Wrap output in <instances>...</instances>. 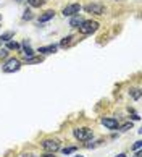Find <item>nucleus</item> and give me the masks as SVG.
<instances>
[{"mask_svg": "<svg viewBox=\"0 0 142 157\" xmlns=\"http://www.w3.org/2000/svg\"><path fill=\"white\" fill-rule=\"evenodd\" d=\"M129 128H133V123H126V125H123V126H121V131H126V130H129Z\"/></svg>", "mask_w": 142, "mask_h": 157, "instance_id": "22", "label": "nucleus"}, {"mask_svg": "<svg viewBox=\"0 0 142 157\" xmlns=\"http://www.w3.org/2000/svg\"><path fill=\"white\" fill-rule=\"evenodd\" d=\"M58 49L57 44H50V45H45V47H39L37 52H40V55H50V54H55Z\"/></svg>", "mask_w": 142, "mask_h": 157, "instance_id": "8", "label": "nucleus"}, {"mask_svg": "<svg viewBox=\"0 0 142 157\" xmlns=\"http://www.w3.org/2000/svg\"><path fill=\"white\" fill-rule=\"evenodd\" d=\"M23 157H36V155H32V154H24Z\"/></svg>", "mask_w": 142, "mask_h": 157, "instance_id": "26", "label": "nucleus"}, {"mask_svg": "<svg viewBox=\"0 0 142 157\" xmlns=\"http://www.w3.org/2000/svg\"><path fill=\"white\" fill-rule=\"evenodd\" d=\"M102 125L106 128V130H116L120 123H118V120L113 118V117H103L102 118Z\"/></svg>", "mask_w": 142, "mask_h": 157, "instance_id": "7", "label": "nucleus"}, {"mask_svg": "<svg viewBox=\"0 0 142 157\" xmlns=\"http://www.w3.org/2000/svg\"><path fill=\"white\" fill-rule=\"evenodd\" d=\"M82 21H84V20H82V16L78 13V15H74L73 18H71V21H69V26H71V28H79Z\"/></svg>", "mask_w": 142, "mask_h": 157, "instance_id": "10", "label": "nucleus"}, {"mask_svg": "<svg viewBox=\"0 0 142 157\" xmlns=\"http://www.w3.org/2000/svg\"><path fill=\"white\" fill-rule=\"evenodd\" d=\"M20 68H21V62L18 60V59H15V57H11V59H8L2 65V71L3 73H15Z\"/></svg>", "mask_w": 142, "mask_h": 157, "instance_id": "3", "label": "nucleus"}, {"mask_svg": "<svg viewBox=\"0 0 142 157\" xmlns=\"http://www.w3.org/2000/svg\"><path fill=\"white\" fill-rule=\"evenodd\" d=\"M23 54L26 55V59H29V57L34 55V50L29 47V40H24V42H23Z\"/></svg>", "mask_w": 142, "mask_h": 157, "instance_id": "11", "label": "nucleus"}, {"mask_svg": "<svg viewBox=\"0 0 142 157\" xmlns=\"http://www.w3.org/2000/svg\"><path fill=\"white\" fill-rule=\"evenodd\" d=\"M42 157H55V155H53L52 152H45V154H44Z\"/></svg>", "mask_w": 142, "mask_h": 157, "instance_id": "24", "label": "nucleus"}, {"mask_svg": "<svg viewBox=\"0 0 142 157\" xmlns=\"http://www.w3.org/2000/svg\"><path fill=\"white\" fill-rule=\"evenodd\" d=\"M140 147H142V141H137V143H136L134 146H133V149H134V151H139Z\"/></svg>", "mask_w": 142, "mask_h": 157, "instance_id": "21", "label": "nucleus"}, {"mask_svg": "<svg viewBox=\"0 0 142 157\" xmlns=\"http://www.w3.org/2000/svg\"><path fill=\"white\" fill-rule=\"evenodd\" d=\"M73 135L78 141H91V139L94 138L92 130H89V128H86V126H81V128L73 130Z\"/></svg>", "mask_w": 142, "mask_h": 157, "instance_id": "2", "label": "nucleus"}, {"mask_svg": "<svg viewBox=\"0 0 142 157\" xmlns=\"http://www.w3.org/2000/svg\"><path fill=\"white\" fill-rule=\"evenodd\" d=\"M81 11V5L79 3H69L63 8V15L65 16H74Z\"/></svg>", "mask_w": 142, "mask_h": 157, "instance_id": "6", "label": "nucleus"}, {"mask_svg": "<svg viewBox=\"0 0 142 157\" xmlns=\"http://www.w3.org/2000/svg\"><path fill=\"white\" fill-rule=\"evenodd\" d=\"M99 29V23L97 21H92V20H87V21H82L81 26H79V33L81 34H92Z\"/></svg>", "mask_w": 142, "mask_h": 157, "instance_id": "4", "label": "nucleus"}, {"mask_svg": "<svg viewBox=\"0 0 142 157\" xmlns=\"http://www.w3.org/2000/svg\"><path fill=\"white\" fill-rule=\"evenodd\" d=\"M16 2H24V0H16Z\"/></svg>", "mask_w": 142, "mask_h": 157, "instance_id": "28", "label": "nucleus"}, {"mask_svg": "<svg viewBox=\"0 0 142 157\" xmlns=\"http://www.w3.org/2000/svg\"><path fill=\"white\" fill-rule=\"evenodd\" d=\"M133 120H136V121H137V120H140V117H139V113H133V117H131Z\"/></svg>", "mask_w": 142, "mask_h": 157, "instance_id": "23", "label": "nucleus"}, {"mask_svg": "<svg viewBox=\"0 0 142 157\" xmlns=\"http://www.w3.org/2000/svg\"><path fill=\"white\" fill-rule=\"evenodd\" d=\"M53 16H55V11H53V10H47V11H44V13L39 16L37 23H39V25H42V23H47V21H50Z\"/></svg>", "mask_w": 142, "mask_h": 157, "instance_id": "9", "label": "nucleus"}, {"mask_svg": "<svg viewBox=\"0 0 142 157\" xmlns=\"http://www.w3.org/2000/svg\"><path fill=\"white\" fill-rule=\"evenodd\" d=\"M0 21H2V15H0Z\"/></svg>", "mask_w": 142, "mask_h": 157, "instance_id": "30", "label": "nucleus"}, {"mask_svg": "<svg viewBox=\"0 0 142 157\" xmlns=\"http://www.w3.org/2000/svg\"><path fill=\"white\" fill-rule=\"evenodd\" d=\"M21 45L18 44V42H15V40H8L7 42V50H18Z\"/></svg>", "mask_w": 142, "mask_h": 157, "instance_id": "13", "label": "nucleus"}, {"mask_svg": "<svg viewBox=\"0 0 142 157\" xmlns=\"http://www.w3.org/2000/svg\"><path fill=\"white\" fill-rule=\"evenodd\" d=\"M134 157H142V152H140V151H137V152H136V155Z\"/></svg>", "mask_w": 142, "mask_h": 157, "instance_id": "25", "label": "nucleus"}, {"mask_svg": "<svg viewBox=\"0 0 142 157\" xmlns=\"http://www.w3.org/2000/svg\"><path fill=\"white\" fill-rule=\"evenodd\" d=\"M40 62H42V57H29V59H26L28 65H31V63H40Z\"/></svg>", "mask_w": 142, "mask_h": 157, "instance_id": "16", "label": "nucleus"}, {"mask_svg": "<svg viewBox=\"0 0 142 157\" xmlns=\"http://www.w3.org/2000/svg\"><path fill=\"white\" fill-rule=\"evenodd\" d=\"M116 157H126V154H118Z\"/></svg>", "mask_w": 142, "mask_h": 157, "instance_id": "27", "label": "nucleus"}, {"mask_svg": "<svg viewBox=\"0 0 142 157\" xmlns=\"http://www.w3.org/2000/svg\"><path fill=\"white\" fill-rule=\"evenodd\" d=\"M73 152H76V147H74V146L65 147V149H63V154H65V155H69V154H73Z\"/></svg>", "mask_w": 142, "mask_h": 157, "instance_id": "18", "label": "nucleus"}, {"mask_svg": "<svg viewBox=\"0 0 142 157\" xmlns=\"http://www.w3.org/2000/svg\"><path fill=\"white\" fill-rule=\"evenodd\" d=\"M8 55V50L7 49H0V59H5Z\"/></svg>", "mask_w": 142, "mask_h": 157, "instance_id": "20", "label": "nucleus"}, {"mask_svg": "<svg viewBox=\"0 0 142 157\" xmlns=\"http://www.w3.org/2000/svg\"><path fill=\"white\" fill-rule=\"evenodd\" d=\"M84 10L87 13H94V15H103L105 13V7L102 3H87Z\"/></svg>", "mask_w": 142, "mask_h": 157, "instance_id": "5", "label": "nucleus"}, {"mask_svg": "<svg viewBox=\"0 0 142 157\" xmlns=\"http://www.w3.org/2000/svg\"><path fill=\"white\" fill-rule=\"evenodd\" d=\"M23 20H24V21H26V20H32V11H31V10H26L24 15H23Z\"/></svg>", "mask_w": 142, "mask_h": 157, "instance_id": "19", "label": "nucleus"}, {"mask_svg": "<svg viewBox=\"0 0 142 157\" xmlns=\"http://www.w3.org/2000/svg\"><path fill=\"white\" fill-rule=\"evenodd\" d=\"M73 39H74V36H66V37H63L62 39V42H60V47H63V49H66V47H69V44L73 42Z\"/></svg>", "mask_w": 142, "mask_h": 157, "instance_id": "12", "label": "nucleus"}, {"mask_svg": "<svg viewBox=\"0 0 142 157\" xmlns=\"http://www.w3.org/2000/svg\"><path fill=\"white\" fill-rule=\"evenodd\" d=\"M11 37H13V33H5V34L0 36V42H8Z\"/></svg>", "mask_w": 142, "mask_h": 157, "instance_id": "17", "label": "nucleus"}, {"mask_svg": "<svg viewBox=\"0 0 142 157\" xmlns=\"http://www.w3.org/2000/svg\"><path fill=\"white\" fill-rule=\"evenodd\" d=\"M115 2H120V0H115Z\"/></svg>", "mask_w": 142, "mask_h": 157, "instance_id": "31", "label": "nucleus"}, {"mask_svg": "<svg viewBox=\"0 0 142 157\" xmlns=\"http://www.w3.org/2000/svg\"><path fill=\"white\" fill-rule=\"evenodd\" d=\"M28 3L31 5V7L37 8V7H42V5L45 3V0H28Z\"/></svg>", "mask_w": 142, "mask_h": 157, "instance_id": "14", "label": "nucleus"}, {"mask_svg": "<svg viewBox=\"0 0 142 157\" xmlns=\"http://www.w3.org/2000/svg\"><path fill=\"white\" fill-rule=\"evenodd\" d=\"M60 147H62V141L57 139V138H47V139L42 141V149L45 151V152L55 154L57 151H60Z\"/></svg>", "mask_w": 142, "mask_h": 157, "instance_id": "1", "label": "nucleus"}, {"mask_svg": "<svg viewBox=\"0 0 142 157\" xmlns=\"http://www.w3.org/2000/svg\"><path fill=\"white\" fill-rule=\"evenodd\" d=\"M129 96H131L133 99H136V101H137V99L140 97V89H139V88H134V89H131V91H129Z\"/></svg>", "mask_w": 142, "mask_h": 157, "instance_id": "15", "label": "nucleus"}, {"mask_svg": "<svg viewBox=\"0 0 142 157\" xmlns=\"http://www.w3.org/2000/svg\"><path fill=\"white\" fill-rule=\"evenodd\" d=\"M74 157H82V155H74Z\"/></svg>", "mask_w": 142, "mask_h": 157, "instance_id": "29", "label": "nucleus"}]
</instances>
